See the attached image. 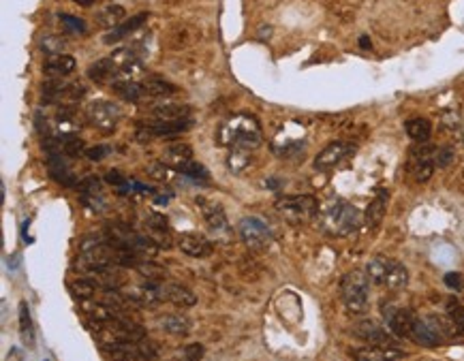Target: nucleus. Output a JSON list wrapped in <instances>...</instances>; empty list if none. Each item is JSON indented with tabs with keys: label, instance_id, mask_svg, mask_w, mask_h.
<instances>
[{
	"label": "nucleus",
	"instance_id": "obj_1",
	"mask_svg": "<svg viewBox=\"0 0 464 361\" xmlns=\"http://www.w3.org/2000/svg\"><path fill=\"white\" fill-rule=\"evenodd\" d=\"M216 141L225 148H231V150H253L259 146L261 141V133H259V124L255 118L251 116H233L229 118L216 133Z\"/></svg>",
	"mask_w": 464,
	"mask_h": 361
},
{
	"label": "nucleus",
	"instance_id": "obj_2",
	"mask_svg": "<svg viewBox=\"0 0 464 361\" xmlns=\"http://www.w3.org/2000/svg\"><path fill=\"white\" fill-rule=\"evenodd\" d=\"M94 340L99 342L101 349L111 353V351H118V349H124V347H131V345L146 340V332L133 319L122 317V319H114V321L101 325L94 332Z\"/></svg>",
	"mask_w": 464,
	"mask_h": 361
},
{
	"label": "nucleus",
	"instance_id": "obj_3",
	"mask_svg": "<svg viewBox=\"0 0 464 361\" xmlns=\"http://www.w3.org/2000/svg\"><path fill=\"white\" fill-rule=\"evenodd\" d=\"M366 276L373 285H379V287H385L390 291H400L407 287L409 283V272L407 268L396 261V259H390V257H373L368 263H366Z\"/></svg>",
	"mask_w": 464,
	"mask_h": 361
},
{
	"label": "nucleus",
	"instance_id": "obj_4",
	"mask_svg": "<svg viewBox=\"0 0 464 361\" xmlns=\"http://www.w3.org/2000/svg\"><path fill=\"white\" fill-rule=\"evenodd\" d=\"M362 212L347 201H338L330 205L321 216V227L328 235H349L360 229Z\"/></svg>",
	"mask_w": 464,
	"mask_h": 361
},
{
	"label": "nucleus",
	"instance_id": "obj_5",
	"mask_svg": "<svg viewBox=\"0 0 464 361\" xmlns=\"http://www.w3.org/2000/svg\"><path fill=\"white\" fill-rule=\"evenodd\" d=\"M341 298L349 315H364L370 300V280L366 272H349L341 280Z\"/></svg>",
	"mask_w": 464,
	"mask_h": 361
},
{
	"label": "nucleus",
	"instance_id": "obj_6",
	"mask_svg": "<svg viewBox=\"0 0 464 361\" xmlns=\"http://www.w3.org/2000/svg\"><path fill=\"white\" fill-rule=\"evenodd\" d=\"M276 210L291 223H308L319 212V201L313 195L283 197L276 201Z\"/></svg>",
	"mask_w": 464,
	"mask_h": 361
},
{
	"label": "nucleus",
	"instance_id": "obj_7",
	"mask_svg": "<svg viewBox=\"0 0 464 361\" xmlns=\"http://www.w3.org/2000/svg\"><path fill=\"white\" fill-rule=\"evenodd\" d=\"M86 118L90 122V126H94L96 131L101 133H114L120 118H122V111L116 103L111 101H92L88 103L86 107Z\"/></svg>",
	"mask_w": 464,
	"mask_h": 361
},
{
	"label": "nucleus",
	"instance_id": "obj_8",
	"mask_svg": "<svg viewBox=\"0 0 464 361\" xmlns=\"http://www.w3.org/2000/svg\"><path fill=\"white\" fill-rule=\"evenodd\" d=\"M238 235L242 238V242L251 248V250H266L272 244V231L266 223H261L259 218L246 216L240 220L238 225Z\"/></svg>",
	"mask_w": 464,
	"mask_h": 361
},
{
	"label": "nucleus",
	"instance_id": "obj_9",
	"mask_svg": "<svg viewBox=\"0 0 464 361\" xmlns=\"http://www.w3.org/2000/svg\"><path fill=\"white\" fill-rule=\"evenodd\" d=\"M193 126L191 118L184 120H171V122H161V120H152L146 124H139L137 137L139 139H152V137H167V135H176V133H184Z\"/></svg>",
	"mask_w": 464,
	"mask_h": 361
},
{
	"label": "nucleus",
	"instance_id": "obj_10",
	"mask_svg": "<svg viewBox=\"0 0 464 361\" xmlns=\"http://www.w3.org/2000/svg\"><path fill=\"white\" fill-rule=\"evenodd\" d=\"M355 152V146L349 141H332L330 146H326L317 158H315V167L317 169H334L341 163H345L351 154Z\"/></svg>",
	"mask_w": 464,
	"mask_h": 361
},
{
	"label": "nucleus",
	"instance_id": "obj_11",
	"mask_svg": "<svg viewBox=\"0 0 464 361\" xmlns=\"http://www.w3.org/2000/svg\"><path fill=\"white\" fill-rule=\"evenodd\" d=\"M146 116L161 120V122H171V120H184L191 113V107L184 103H176V101H167V98H158L156 103L148 105Z\"/></svg>",
	"mask_w": 464,
	"mask_h": 361
},
{
	"label": "nucleus",
	"instance_id": "obj_12",
	"mask_svg": "<svg viewBox=\"0 0 464 361\" xmlns=\"http://www.w3.org/2000/svg\"><path fill=\"white\" fill-rule=\"evenodd\" d=\"M385 321L390 327V334H394L396 338H411L413 325H415V315L409 308H385Z\"/></svg>",
	"mask_w": 464,
	"mask_h": 361
},
{
	"label": "nucleus",
	"instance_id": "obj_13",
	"mask_svg": "<svg viewBox=\"0 0 464 361\" xmlns=\"http://www.w3.org/2000/svg\"><path fill=\"white\" fill-rule=\"evenodd\" d=\"M351 332H353V336L355 338H360V340H364V342H368V345H379V347H390V342H392V336L379 325V323H375V321H370V319H364V321H358L353 327H351Z\"/></svg>",
	"mask_w": 464,
	"mask_h": 361
},
{
	"label": "nucleus",
	"instance_id": "obj_14",
	"mask_svg": "<svg viewBox=\"0 0 464 361\" xmlns=\"http://www.w3.org/2000/svg\"><path fill=\"white\" fill-rule=\"evenodd\" d=\"M178 248L193 257V259H203V257H210L214 246L212 242L206 238V235H199V233H182L180 240H178Z\"/></svg>",
	"mask_w": 464,
	"mask_h": 361
},
{
	"label": "nucleus",
	"instance_id": "obj_15",
	"mask_svg": "<svg viewBox=\"0 0 464 361\" xmlns=\"http://www.w3.org/2000/svg\"><path fill=\"white\" fill-rule=\"evenodd\" d=\"M353 361H400L405 353L394 347H379V345H368L364 349L351 351Z\"/></svg>",
	"mask_w": 464,
	"mask_h": 361
},
{
	"label": "nucleus",
	"instance_id": "obj_16",
	"mask_svg": "<svg viewBox=\"0 0 464 361\" xmlns=\"http://www.w3.org/2000/svg\"><path fill=\"white\" fill-rule=\"evenodd\" d=\"M156 360V347L152 342H137L118 351H111V361H154Z\"/></svg>",
	"mask_w": 464,
	"mask_h": 361
},
{
	"label": "nucleus",
	"instance_id": "obj_17",
	"mask_svg": "<svg viewBox=\"0 0 464 361\" xmlns=\"http://www.w3.org/2000/svg\"><path fill=\"white\" fill-rule=\"evenodd\" d=\"M146 229H148V238L156 244V246H171V238H169V225L167 218L163 214H148L146 218Z\"/></svg>",
	"mask_w": 464,
	"mask_h": 361
},
{
	"label": "nucleus",
	"instance_id": "obj_18",
	"mask_svg": "<svg viewBox=\"0 0 464 361\" xmlns=\"http://www.w3.org/2000/svg\"><path fill=\"white\" fill-rule=\"evenodd\" d=\"M148 21V13L143 11V13H137V15H133L131 19H126V21H122V24H118L116 28H111L107 34H105V45H116L118 41H122L124 36H128L131 32H135L137 28H141L143 24Z\"/></svg>",
	"mask_w": 464,
	"mask_h": 361
},
{
	"label": "nucleus",
	"instance_id": "obj_19",
	"mask_svg": "<svg viewBox=\"0 0 464 361\" xmlns=\"http://www.w3.org/2000/svg\"><path fill=\"white\" fill-rule=\"evenodd\" d=\"M385 210H388V193L381 190L366 208V214H364V223H366V229L368 231H375L379 229V225L383 223V216H385Z\"/></svg>",
	"mask_w": 464,
	"mask_h": 361
},
{
	"label": "nucleus",
	"instance_id": "obj_20",
	"mask_svg": "<svg viewBox=\"0 0 464 361\" xmlns=\"http://www.w3.org/2000/svg\"><path fill=\"white\" fill-rule=\"evenodd\" d=\"M163 295H165V302H171L180 308H193L197 304L195 293H191L186 287L176 285V283H163Z\"/></svg>",
	"mask_w": 464,
	"mask_h": 361
},
{
	"label": "nucleus",
	"instance_id": "obj_21",
	"mask_svg": "<svg viewBox=\"0 0 464 361\" xmlns=\"http://www.w3.org/2000/svg\"><path fill=\"white\" fill-rule=\"evenodd\" d=\"M111 90H114L118 96H122L124 101H131V103H139L141 98L148 96L146 86L139 83V81H135V79H114Z\"/></svg>",
	"mask_w": 464,
	"mask_h": 361
},
{
	"label": "nucleus",
	"instance_id": "obj_22",
	"mask_svg": "<svg viewBox=\"0 0 464 361\" xmlns=\"http://www.w3.org/2000/svg\"><path fill=\"white\" fill-rule=\"evenodd\" d=\"M79 193H81V201L86 205H90L92 210H103L105 205V195H103V188H101V180L99 178H88L81 182L79 186Z\"/></svg>",
	"mask_w": 464,
	"mask_h": 361
},
{
	"label": "nucleus",
	"instance_id": "obj_23",
	"mask_svg": "<svg viewBox=\"0 0 464 361\" xmlns=\"http://www.w3.org/2000/svg\"><path fill=\"white\" fill-rule=\"evenodd\" d=\"M163 161L165 165H169L171 169H184L188 163H193V148L186 146V143H176V146H169L163 154Z\"/></svg>",
	"mask_w": 464,
	"mask_h": 361
},
{
	"label": "nucleus",
	"instance_id": "obj_24",
	"mask_svg": "<svg viewBox=\"0 0 464 361\" xmlns=\"http://www.w3.org/2000/svg\"><path fill=\"white\" fill-rule=\"evenodd\" d=\"M197 205L201 208V212H203V220L208 223V227L210 229H214V231H225L227 229V216H225V212H223V208L218 205V203H214V201H199L197 199Z\"/></svg>",
	"mask_w": 464,
	"mask_h": 361
},
{
	"label": "nucleus",
	"instance_id": "obj_25",
	"mask_svg": "<svg viewBox=\"0 0 464 361\" xmlns=\"http://www.w3.org/2000/svg\"><path fill=\"white\" fill-rule=\"evenodd\" d=\"M75 71V58L69 54H60V56H51L45 62V75L47 77H66Z\"/></svg>",
	"mask_w": 464,
	"mask_h": 361
},
{
	"label": "nucleus",
	"instance_id": "obj_26",
	"mask_svg": "<svg viewBox=\"0 0 464 361\" xmlns=\"http://www.w3.org/2000/svg\"><path fill=\"white\" fill-rule=\"evenodd\" d=\"M56 122H58L60 137L77 135V131H79V116H77V111L71 105H62V109L56 116Z\"/></svg>",
	"mask_w": 464,
	"mask_h": 361
},
{
	"label": "nucleus",
	"instance_id": "obj_27",
	"mask_svg": "<svg viewBox=\"0 0 464 361\" xmlns=\"http://www.w3.org/2000/svg\"><path fill=\"white\" fill-rule=\"evenodd\" d=\"M88 77L94 79V81H99V83H103L107 79H116L118 77V66H116L114 58L109 56V58H103V60L94 62L88 68Z\"/></svg>",
	"mask_w": 464,
	"mask_h": 361
},
{
	"label": "nucleus",
	"instance_id": "obj_28",
	"mask_svg": "<svg viewBox=\"0 0 464 361\" xmlns=\"http://www.w3.org/2000/svg\"><path fill=\"white\" fill-rule=\"evenodd\" d=\"M405 131H407V135H409L413 141L424 143V141H428L430 135H433V124H430V120H426V118H413V120H409V122L405 124Z\"/></svg>",
	"mask_w": 464,
	"mask_h": 361
},
{
	"label": "nucleus",
	"instance_id": "obj_29",
	"mask_svg": "<svg viewBox=\"0 0 464 361\" xmlns=\"http://www.w3.org/2000/svg\"><path fill=\"white\" fill-rule=\"evenodd\" d=\"M158 325L167 334H173V336H186L191 332V321L182 315H165V317H161Z\"/></svg>",
	"mask_w": 464,
	"mask_h": 361
},
{
	"label": "nucleus",
	"instance_id": "obj_30",
	"mask_svg": "<svg viewBox=\"0 0 464 361\" xmlns=\"http://www.w3.org/2000/svg\"><path fill=\"white\" fill-rule=\"evenodd\" d=\"M49 173H51V178H54L58 184L71 186V184L75 182V178H73V173L69 171V167H66L62 154H54V156H49Z\"/></svg>",
	"mask_w": 464,
	"mask_h": 361
},
{
	"label": "nucleus",
	"instance_id": "obj_31",
	"mask_svg": "<svg viewBox=\"0 0 464 361\" xmlns=\"http://www.w3.org/2000/svg\"><path fill=\"white\" fill-rule=\"evenodd\" d=\"M143 86H146L148 96H152V98H167V96H171V94L178 92V88H176L173 83H169V81H165V79H158V77L146 79Z\"/></svg>",
	"mask_w": 464,
	"mask_h": 361
},
{
	"label": "nucleus",
	"instance_id": "obj_32",
	"mask_svg": "<svg viewBox=\"0 0 464 361\" xmlns=\"http://www.w3.org/2000/svg\"><path fill=\"white\" fill-rule=\"evenodd\" d=\"M122 17H124V9H122L120 4H114V6L103 9V11L96 15V21H99L103 28H116Z\"/></svg>",
	"mask_w": 464,
	"mask_h": 361
},
{
	"label": "nucleus",
	"instance_id": "obj_33",
	"mask_svg": "<svg viewBox=\"0 0 464 361\" xmlns=\"http://www.w3.org/2000/svg\"><path fill=\"white\" fill-rule=\"evenodd\" d=\"M435 173V163L424 158H411V176L415 182H428Z\"/></svg>",
	"mask_w": 464,
	"mask_h": 361
},
{
	"label": "nucleus",
	"instance_id": "obj_34",
	"mask_svg": "<svg viewBox=\"0 0 464 361\" xmlns=\"http://www.w3.org/2000/svg\"><path fill=\"white\" fill-rule=\"evenodd\" d=\"M71 293L79 300V302H84V300H92L94 295H96V287H94V283L92 280H88V278H79V280H73L71 285Z\"/></svg>",
	"mask_w": 464,
	"mask_h": 361
},
{
	"label": "nucleus",
	"instance_id": "obj_35",
	"mask_svg": "<svg viewBox=\"0 0 464 361\" xmlns=\"http://www.w3.org/2000/svg\"><path fill=\"white\" fill-rule=\"evenodd\" d=\"M19 332L26 342H32V321H30V310L26 302L19 304Z\"/></svg>",
	"mask_w": 464,
	"mask_h": 361
},
{
	"label": "nucleus",
	"instance_id": "obj_36",
	"mask_svg": "<svg viewBox=\"0 0 464 361\" xmlns=\"http://www.w3.org/2000/svg\"><path fill=\"white\" fill-rule=\"evenodd\" d=\"M60 24L66 32L71 34H86L88 28H86V21L79 19V17H73V15H60Z\"/></svg>",
	"mask_w": 464,
	"mask_h": 361
},
{
	"label": "nucleus",
	"instance_id": "obj_37",
	"mask_svg": "<svg viewBox=\"0 0 464 361\" xmlns=\"http://www.w3.org/2000/svg\"><path fill=\"white\" fill-rule=\"evenodd\" d=\"M227 163H229V169H231L233 173H240V171H244V169L251 167L248 152H244V150H233V154L229 156Z\"/></svg>",
	"mask_w": 464,
	"mask_h": 361
},
{
	"label": "nucleus",
	"instance_id": "obj_38",
	"mask_svg": "<svg viewBox=\"0 0 464 361\" xmlns=\"http://www.w3.org/2000/svg\"><path fill=\"white\" fill-rule=\"evenodd\" d=\"M62 139V150L66 156H79L84 152V143L77 135H66V137H60Z\"/></svg>",
	"mask_w": 464,
	"mask_h": 361
},
{
	"label": "nucleus",
	"instance_id": "obj_39",
	"mask_svg": "<svg viewBox=\"0 0 464 361\" xmlns=\"http://www.w3.org/2000/svg\"><path fill=\"white\" fill-rule=\"evenodd\" d=\"M203 357V347L201 345H188L176 353L173 361H199Z\"/></svg>",
	"mask_w": 464,
	"mask_h": 361
},
{
	"label": "nucleus",
	"instance_id": "obj_40",
	"mask_svg": "<svg viewBox=\"0 0 464 361\" xmlns=\"http://www.w3.org/2000/svg\"><path fill=\"white\" fill-rule=\"evenodd\" d=\"M41 49L47 51V54L60 56L62 49H64V39H60V36H45V39L41 41Z\"/></svg>",
	"mask_w": 464,
	"mask_h": 361
},
{
	"label": "nucleus",
	"instance_id": "obj_41",
	"mask_svg": "<svg viewBox=\"0 0 464 361\" xmlns=\"http://www.w3.org/2000/svg\"><path fill=\"white\" fill-rule=\"evenodd\" d=\"M148 176L154 178V180H158V182H169V178H171V167L165 165V163H154V165L148 167Z\"/></svg>",
	"mask_w": 464,
	"mask_h": 361
},
{
	"label": "nucleus",
	"instance_id": "obj_42",
	"mask_svg": "<svg viewBox=\"0 0 464 361\" xmlns=\"http://www.w3.org/2000/svg\"><path fill=\"white\" fill-rule=\"evenodd\" d=\"M452 163H454V150L452 148H437V152H435V165L450 167Z\"/></svg>",
	"mask_w": 464,
	"mask_h": 361
},
{
	"label": "nucleus",
	"instance_id": "obj_43",
	"mask_svg": "<svg viewBox=\"0 0 464 361\" xmlns=\"http://www.w3.org/2000/svg\"><path fill=\"white\" fill-rule=\"evenodd\" d=\"M182 173L184 176H188V178H195V180H208L210 176H208V171H206V167L201 165V163H188L184 169H182Z\"/></svg>",
	"mask_w": 464,
	"mask_h": 361
},
{
	"label": "nucleus",
	"instance_id": "obj_44",
	"mask_svg": "<svg viewBox=\"0 0 464 361\" xmlns=\"http://www.w3.org/2000/svg\"><path fill=\"white\" fill-rule=\"evenodd\" d=\"M445 285H448L452 291H463L464 278L458 274V272H450V274H445Z\"/></svg>",
	"mask_w": 464,
	"mask_h": 361
},
{
	"label": "nucleus",
	"instance_id": "obj_45",
	"mask_svg": "<svg viewBox=\"0 0 464 361\" xmlns=\"http://www.w3.org/2000/svg\"><path fill=\"white\" fill-rule=\"evenodd\" d=\"M86 154H88L90 161H101V158H105L109 154V148L107 146H94V148H88Z\"/></svg>",
	"mask_w": 464,
	"mask_h": 361
},
{
	"label": "nucleus",
	"instance_id": "obj_46",
	"mask_svg": "<svg viewBox=\"0 0 464 361\" xmlns=\"http://www.w3.org/2000/svg\"><path fill=\"white\" fill-rule=\"evenodd\" d=\"M169 193H154V201L158 203V205H167L169 203Z\"/></svg>",
	"mask_w": 464,
	"mask_h": 361
},
{
	"label": "nucleus",
	"instance_id": "obj_47",
	"mask_svg": "<svg viewBox=\"0 0 464 361\" xmlns=\"http://www.w3.org/2000/svg\"><path fill=\"white\" fill-rule=\"evenodd\" d=\"M107 180H109L111 184H116V186H120V184H124V180L120 178V173H109V176H107Z\"/></svg>",
	"mask_w": 464,
	"mask_h": 361
},
{
	"label": "nucleus",
	"instance_id": "obj_48",
	"mask_svg": "<svg viewBox=\"0 0 464 361\" xmlns=\"http://www.w3.org/2000/svg\"><path fill=\"white\" fill-rule=\"evenodd\" d=\"M360 47H362V49H370V47H373L370 39H368V36H360Z\"/></svg>",
	"mask_w": 464,
	"mask_h": 361
},
{
	"label": "nucleus",
	"instance_id": "obj_49",
	"mask_svg": "<svg viewBox=\"0 0 464 361\" xmlns=\"http://www.w3.org/2000/svg\"><path fill=\"white\" fill-rule=\"evenodd\" d=\"M75 4H79V6H92L94 4V0H73Z\"/></svg>",
	"mask_w": 464,
	"mask_h": 361
},
{
	"label": "nucleus",
	"instance_id": "obj_50",
	"mask_svg": "<svg viewBox=\"0 0 464 361\" xmlns=\"http://www.w3.org/2000/svg\"><path fill=\"white\" fill-rule=\"evenodd\" d=\"M460 180H463V186H464V171H463V178H460Z\"/></svg>",
	"mask_w": 464,
	"mask_h": 361
}]
</instances>
